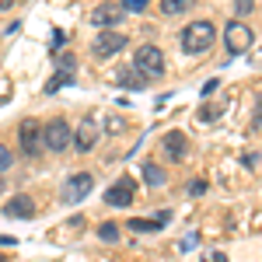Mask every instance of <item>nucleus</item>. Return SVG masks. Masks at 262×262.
<instances>
[{
    "instance_id": "nucleus-28",
    "label": "nucleus",
    "mask_w": 262,
    "mask_h": 262,
    "mask_svg": "<svg viewBox=\"0 0 262 262\" xmlns=\"http://www.w3.org/2000/svg\"><path fill=\"white\" fill-rule=\"evenodd\" d=\"M7 7H11V0H0V11H7Z\"/></svg>"
},
{
    "instance_id": "nucleus-21",
    "label": "nucleus",
    "mask_w": 262,
    "mask_h": 262,
    "mask_svg": "<svg viewBox=\"0 0 262 262\" xmlns=\"http://www.w3.org/2000/svg\"><path fill=\"white\" fill-rule=\"evenodd\" d=\"M63 42H67V35H63L60 28H56V32H53V53H60V49H63Z\"/></svg>"
},
{
    "instance_id": "nucleus-10",
    "label": "nucleus",
    "mask_w": 262,
    "mask_h": 262,
    "mask_svg": "<svg viewBox=\"0 0 262 262\" xmlns=\"http://www.w3.org/2000/svg\"><path fill=\"white\" fill-rule=\"evenodd\" d=\"M4 217L28 221V217H35V203L28 200V196H14V200H7V206H4Z\"/></svg>"
},
{
    "instance_id": "nucleus-11",
    "label": "nucleus",
    "mask_w": 262,
    "mask_h": 262,
    "mask_svg": "<svg viewBox=\"0 0 262 262\" xmlns=\"http://www.w3.org/2000/svg\"><path fill=\"white\" fill-rule=\"evenodd\" d=\"M161 147H164V154H168L171 161H182V158H185V150H189V140H185V133L171 129V133H164Z\"/></svg>"
},
{
    "instance_id": "nucleus-6",
    "label": "nucleus",
    "mask_w": 262,
    "mask_h": 262,
    "mask_svg": "<svg viewBox=\"0 0 262 262\" xmlns=\"http://www.w3.org/2000/svg\"><path fill=\"white\" fill-rule=\"evenodd\" d=\"M133 196H137V182H133V179H119L116 185L105 189V203H108V206H119V210H122V206H129Z\"/></svg>"
},
{
    "instance_id": "nucleus-26",
    "label": "nucleus",
    "mask_w": 262,
    "mask_h": 262,
    "mask_svg": "<svg viewBox=\"0 0 262 262\" xmlns=\"http://www.w3.org/2000/svg\"><path fill=\"white\" fill-rule=\"evenodd\" d=\"M238 11H242V14H248V11H252V0H238Z\"/></svg>"
},
{
    "instance_id": "nucleus-13",
    "label": "nucleus",
    "mask_w": 262,
    "mask_h": 262,
    "mask_svg": "<svg viewBox=\"0 0 262 262\" xmlns=\"http://www.w3.org/2000/svg\"><path fill=\"white\" fill-rule=\"evenodd\" d=\"M74 67H56V74L49 77V84H46V95H56L60 88H67V84H74Z\"/></svg>"
},
{
    "instance_id": "nucleus-29",
    "label": "nucleus",
    "mask_w": 262,
    "mask_h": 262,
    "mask_svg": "<svg viewBox=\"0 0 262 262\" xmlns=\"http://www.w3.org/2000/svg\"><path fill=\"white\" fill-rule=\"evenodd\" d=\"M0 262H7V259H4V255H0Z\"/></svg>"
},
{
    "instance_id": "nucleus-18",
    "label": "nucleus",
    "mask_w": 262,
    "mask_h": 262,
    "mask_svg": "<svg viewBox=\"0 0 262 262\" xmlns=\"http://www.w3.org/2000/svg\"><path fill=\"white\" fill-rule=\"evenodd\" d=\"M119 84H126V88H143V84H147V77H140V74L129 67V70H126V74L119 77Z\"/></svg>"
},
{
    "instance_id": "nucleus-9",
    "label": "nucleus",
    "mask_w": 262,
    "mask_h": 262,
    "mask_svg": "<svg viewBox=\"0 0 262 262\" xmlns=\"http://www.w3.org/2000/svg\"><path fill=\"white\" fill-rule=\"evenodd\" d=\"M122 46H126V35H119V32H101L91 49H95V56H112V53H119Z\"/></svg>"
},
{
    "instance_id": "nucleus-22",
    "label": "nucleus",
    "mask_w": 262,
    "mask_h": 262,
    "mask_svg": "<svg viewBox=\"0 0 262 262\" xmlns=\"http://www.w3.org/2000/svg\"><path fill=\"white\" fill-rule=\"evenodd\" d=\"M189 192H192V196H203V192H206V182H203V179H196L192 185H189Z\"/></svg>"
},
{
    "instance_id": "nucleus-19",
    "label": "nucleus",
    "mask_w": 262,
    "mask_h": 262,
    "mask_svg": "<svg viewBox=\"0 0 262 262\" xmlns=\"http://www.w3.org/2000/svg\"><path fill=\"white\" fill-rule=\"evenodd\" d=\"M150 0H122V11H143Z\"/></svg>"
},
{
    "instance_id": "nucleus-24",
    "label": "nucleus",
    "mask_w": 262,
    "mask_h": 262,
    "mask_svg": "<svg viewBox=\"0 0 262 262\" xmlns=\"http://www.w3.org/2000/svg\"><path fill=\"white\" fill-rule=\"evenodd\" d=\"M56 67H77V63H74L70 53H63V56H56Z\"/></svg>"
},
{
    "instance_id": "nucleus-23",
    "label": "nucleus",
    "mask_w": 262,
    "mask_h": 262,
    "mask_svg": "<svg viewBox=\"0 0 262 262\" xmlns=\"http://www.w3.org/2000/svg\"><path fill=\"white\" fill-rule=\"evenodd\" d=\"M217 88H221V81H217V77H213V81H206V84H203V95H206V98H210V95H213V91H217Z\"/></svg>"
},
{
    "instance_id": "nucleus-20",
    "label": "nucleus",
    "mask_w": 262,
    "mask_h": 262,
    "mask_svg": "<svg viewBox=\"0 0 262 262\" xmlns=\"http://www.w3.org/2000/svg\"><path fill=\"white\" fill-rule=\"evenodd\" d=\"M11 161H14V154H11V150L0 143V171H4V168H11Z\"/></svg>"
},
{
    "instance_id": "nucleus-16",
    "label": "nucleus",
    "mask_w": 262,
    "mask_h": 262,
    "mask_svg": "<svg viewBox=\"0 0 262 262\" xmlns=\"http://www.w3.org/2000/svg\"><path fill=\"white\" fill-rule=\"evenodd\" d=\"M196 0H161V11L164 14H182V11H189Z\"/></svg>"
},
{
    "instance_id": "nucleus-8",
    "label": "nucleus",
    "mask_w": 262,
    "mask_h": 262,
    "mask_svg": "<svg viewBox=\"0 0 262 262\" xmlns=\"http://www.w3.org/2000/svg\"><path fill=\"white\" fill-rule=\"evenodd\" d=\"M95 140H98V122L84 119L81 126H77V133H74V147H77V154H88V150L95 147Z\"/></svg>"
},
{
    "instance_id": "nucleus-14",
    "label": "nucleus",
    "mask_w": 262,
    "mask_h": 262,
    "mask_svg": "<svg viewBox=\"0 0 262 262\" xmlns=\"http://www.w3.org/2000/svg\"><path fill=\"white\" fill-rule=\"evenodd\" d=\"M164 224H168V213L154 217V221H129V231H158V227H164Z\"/></svg>"
},
{
    "instance_id": "nucleus-4",
    "label": "nucleus",
    "mask_w": 262,
    "mask_h": 262,
    "mask_svg": "<svg viewBox=\"0 0 262 262\" xmlns=\"http://www.w3.org/2000/svg\"><path fill=\"white\" fill-rule=\"evenodd\" d=\"M91 189H95V179L88 171H77V175H70L63 182V203H81Z\"/></svg>"
},
{
    "instance_id": "nucleus-2",
    "label": "nucleus",
    "mask_w": 262,
    "mask_h": 262,
    "mask_svg": "<svg viewBox=\"0 0 262 262\" xmlns=\"http://www.w3.org/2000/svg\"><path fill=\"white\" fill-rule=\"evenodd\" d=\"M133 70H137L140 77H147V81L164 77V53L158 46H140L137 56H133Z\"/></svg>"
},
{
    "instance_id": "nucleus-17",
    "label": "nucleus",
    "mask_w": 262,
    "mask_h": 262,
    "mask_svg": "<svg viewBox=\"0 0 262 262\" xmlns=\"http://www.w3.org/2000/svg\"><path fill=\"white\" fill-rule=\"evenodd\" d=\"M98 238H101V242H108V245H112V242H119V227H116L112 221H105V224L98 227Z\"/></svg>"
},
{
    "instance_id": "nucleus-12",
    "label": "nucleus",
    "mask_w": 262,
    "mask_h": 262,
    "mask_svg": "<svg viewBox=\"0 0 262 262\" xmlns=\"http://www.w3.org/2000/svg\"><path fill=\"white\" fill-rule=\"evenodd\" d=\"M122 14H126V11L116 7V4H101V7L91 11V21H95V25H119Z\"/></svg>"
},
{
    "instance_id": "nucleus-5",
    "label": "nucleus",
    "mask_w": 262,
    "mask_h": 262,
    "mask_svg": "<svg viewBox=\"0 0 262 262\" xmlns=\"http://www.w3.org/2000/svg\"><path fill=\"white\" fill-rule=\"evenodd\" d=\"M224 46H227V53H245L252 46V28L242 25V21H231L224 28Z\"/></svg>"
},
{
    "instance_id": "nucleus-15",
    "label": "nucleus",
    "mask_w": 262,
    "mask_h": 262,
    "mask_svg": "<svg viewBox=\"0 0 262 262\" xmlns=\"http://www.w3.org/2000/svg\"><path fill=\"white\" fill-rule=\"evenodd\" d=\"M143 182H147V185H164V171L161 168H158V164H143Z\"/></svg>"
},
{
    "instance_id": "nucleus-27",
    "label": "nucleus",
    "mask_w": 262,
    "mask_h": 262,
    "mask_svg": "<svg viewBox=\"0 0 262 262\" xmlns=\"http://www.w3.org/2000/svg\"><path fill=\"white\" fill-rule=\"evenodd\" d=\"M0 245H18V238H7V234H0Z\"/></svg>"
},
{
    "instance_id": "nucleus-3",
    "label": "nucleus",
    "mask_w": 262,
    "mask_h": 262,
    "mask_svg": "<svg viewBox=\"0 0 262 262\" xmlns=\"http://www.w3.org/2000/svg\"><path fill=\"white\" fill-rule=\"evenodd\" d=\"M74 143V129H70V122L63 119H53L42 126V150H67Z\"/></svg>"
},
{
    "instance_id": "nucleus-25",
    "label": "nucleus",
    "mask_w": 262,
    "mask_h": 262,
    "mask_svg": "<svg viewBox=\"0 0 262 262\" xmlns=\"http://www.w3.org/2000/svg\"><path fill=\"white\" fill-rule=\"evenodd\" d=\"M206 262H227V255H224V252H210V255H206Z\"/></svg>"
},
{
    "instance_id": "nucleus-7",
    "label": "nucleus",
    "mask_w": 262,
    "mask_h": 262,
    "mask_svg": "<svg viewBox=\"0 0 262 262\" xmlns=\"http://www.w3.org/2000/svg\"><path fill=\"white\" fill-rule=\"evenodd\" d=\"M21 150H25L28 158H35V154L42 150V126L35 119L21 122Z\"/></svg>"
},
{
    "instance_id": "nucleus-1",
    "label": "nucleus",
    "mask_w": 262,
    "mask_h": 262,
    "mask_svg": "<svg viewBox=\"0 0 262 262\" xmlns=\"http://www.w3.org/2000/svg\"><path fill=\"white\" fill-rule=\"evenodd\" d=\"M213 39H217V28H213V21H192V25H185L182 28V49L185 53H206L210 46H213Z\"/></svg>"
}]
</instances>
